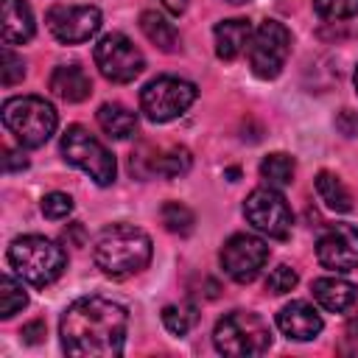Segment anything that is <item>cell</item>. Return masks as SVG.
<instances>
[{
	"label": "cell",
	"instance_id": "obj_1",
	"mask_svg": "<svg viewBox=\"0 0 358 358\" xmlns=\"http://www.w3.org/2000/svg\"><path fill=\"white\" fill-rule=\"evenodd\" d=\"M129 313L103 296L76 299L59 322L62 350L73 358H115L126 344Z\"/></svg>",
	"mask_w": 358,
	"mask_h": 358
},
{
	"label": "cell",
	"instance_id": "obj_2",
	"mask_svg": "<svg viewBox=\"0 0 358 358\" xmlns=\"http://www.w3.org/2000/svg\"><path fill=\"white\" fill-rule=\"evenodd\" d=\"M92 257H95V266L106 277L123 280V277H131L148 266L151 238L131 224H112L95 238Z\"/></svg>",
	"mask_w": 358,
	"mask_h": 358
},
{
	"label": "cell",
	"instance_id": "obj_3",
	"mask_svg": "<svg viewBox=\"0 0 358 358\" xmlns=\"http://www.w3.org/2000/svg\"><path fill=\"white\" fill-rule=\"evenodd\" d=\"M8 263L11 268L31 285L45 288L62 277L67 268V252L42 235H22L14 238L8 246Z\"/></svg>",
	"mask_w": 358,
	"mask_h": 358
},
{
	"label": "cell",
	"instance_id": "obj_4",
	"mask_svg": "<svg viewBox=\"0 0 358 358\" xmlns=\"http://www.w3.org/2000/svg\"><path fill=\"white\" fill-rule=\"evenodd\" d=\"M3 123L25 148L45 145L56 131V109L39 95H17L3 103Z\"/></svg>",
	"mask_w": 358,
	"mask_h": 358
},
{
	"label": "cell",
	"instance_id": "obj_5",
	"mask_svg": "<svg viewBox=\"0 0 358 358\" xmlns=\"http://www.w3.org/2000/svg\"><path fill=\"white\" fill-rule=\"evenodd\" d=\"M213 344L221 355H260L271 344V330L268 324L252 313V310H232L218 319L213 330Z\"/></svg>",
	"mask_w": 358,
	"mask_h": 358
},
{
	"label": "cell",
	"instance_id": "obj_6",
	"mask_svg": "<svg viewBox=\"0 0 358 358\" xmlns=\"http://www.w3.org/2000/svg\"><path fill=\"white\" fill-rule=\"evenodd\" d=\"M62 154H64V159L70 165L81 168L95 185L103 187V185L115 182V173H117L115 157L84 126H67V131L62 134Z\"/></svg>",
	"mask_w": 358,
	"mask_h": 358
},
{
	"label": "cell",
	"instance_id": "obj_7",
	"mask_svg": "<svg viewBox=\"0 0 358 358\" xmlns=\"http://www.w3.org/2000/svg\"><path fill=\"white\" fill-rule=\"evenodd\" d=\"M196 95H199L196 84L176 78V76H159L140 90V109L145 112L148 120L168 123V120L179 117L182 112H187V106L196 101Z\"/></svg>",
	"mask_w": 358,
	"mask_h": 358
},
{
	"label": "cell",
	"instance_id": "obj_8",
	"mask_svg": "<svg viewBox=\"0 0 358 358\" xmlns=\"http://www.w3.org/2000/svg\"><path fill=\"white\" fill-rule=\"evenodd\" d=\"M246 50H249V67L257 78L263 81L277 78L291 53V31L277 20H266L252 34Z\"/></svg>",
	"mask_w": 358,
	"mask_h": 358
},
{
	"label": "cell",
	"instance_id": "obj_9",
	"mask_svg": "<svg viewBox=\"0 0 358 358\" xmlns=\"http://www.w3.org/2000/svg\"><path fill=\"white\" fill-rule=\"evenodd\" d=\"M92 56H95V64H98L101 76L112 84H129L145 70V59H143L140 48L117 31L101 36Z\"/></svg>",
	"mask_w": 358,
	"mask_h": 358
},
{
	"label": "cell",
	"instance_id": "obj_10",
	"mask_svg": "<svg viewBox=\"0 0 358 358\" xmlns=\"http://www.w3.org/2000/svg\"><path fill=\"white\" fill-rule=\"evenodd\" d=\"M243 215L257 232H263L268 238H288L291 224H294V215H291V207H288L285 196L271 185L255 187L246 196Z\"/></svg>",
	"mask_w": 358,
	"mask_h": 358
},
{
	"label": "cell",
	"instance_id": "obj_11",
	"mask_svg": "<svg viewBox=\"0 0 358 358\" xmlns=\"http://www.w3.org/2000/svg\"><path fill=\"white\" fill-rule=\"evenodd\" d=\"M268 260V246L249 232L232 235L221 249V268L235 282H252Z\"/></svg>",
	"mask_w": 358,
	"mask_h": 358
},
{
	"label": "cell",
	"instance_id": "obj_12",
	"mask_svg": "<svg viewBox=\"0 0 358 358\" xmlns=\"http://www.w3.org/2000/svg\"><path fill=\"white\" fill-rule=\"evenodd\" d=\"M48 28L59 42L78 45L98 34L101 11L95 6H53L48 11Z\"/></svg>",
	"mask_w": 358,
	"mask_h": 358
},
{
	"label": "cell",
	"instance_id": "obj_13",
	"mask_svg": "<svg viewBox=\"0 0 358 358\" xmlns=\"http://www.w3.org/2000/svg\"><path fill=\"white\" fill-rule=\"evenodd\" d=\"M316 257L330 271L358 268V229L350 224H330L316 241Z\"/></svg>",
	"mask_w": 358,
	"mask_h": 358
},
{
	"label": "cell",
	"instance_id": "obj_14",
	"mask_svg": "<svg viewBox=\"0 0 358 358\" xmlns=\"http://www.w3.org/2000/svg\"><path fill=\"white\" fill-rule=\"evenodd\" d=\"M190 151L185 145H168V148H154L151 154H145V145L131 154V173L137 176H165V179H176L185 176L190 171Z\"/></svg>",
	"mask_w": 358,
	"mask_h": 358
},
{
	"label": "cell",
	"instance_id": "obj_15",
	"mask_svg": "<svg viewBox=\"0 0 358 358\" xmlns=\"http://www.w3.org/2000/svg\"><path fill=\"white\" fill-rule=\"evenodd\" d=\"M277 327L294 341H310L322 333V316L310 302H291L277 313Z\"/></svg>",
	"mask_w": 358,
	"mask_h": 358
},
{
	"label": "cell",
	"instance_id": "obj_16",
	"mask_svg": "<svg viewBox=\"0 0 358 358\" xmlns=\"http://www.w3.org/2000/svg\"><path fill=\"white\" fill-rule=\"evenodd\" d=\"M3 45H22L34 36V14L25 0H0Z\"/></svg>",
	"mask_w": 358,
	"mask_h": 358
},
{
	"label": "cell",
	"instance_id": "obj_17",
	"mask_svg": "<svg viewBox=\"0 0 358 358\" xmlns=\"http://www.w3.org/2000/svg\"><path fill=\"white\" fill-rule=\"evenodd\" d=\"M310 291H313V299L330 313H344L358 302V288L341 277H319L313 280Z\"/></svg>",
	"mask_w": 358,
	"mask_h": 358
},
{
	"label": "cell",
	"instance_id": "obj_18",
	"mask_svg": "<svg viewBox=\"0 0 358 358\" xmlns=\"http://www.w3.org/2000/svg\"><path fill=\"white\" fill-rule=\"evenodd\" d=\"M50 92L67 103H78V101L90 98L92 81L81 64H59L50 73Z\"/></svg>",
	"mask_w": 358,
	"mask_h": 358
},
{
	"label": "cell",
	"instance_id": "obj_19",
	"mask_svg": "<svg viewBox=\"0 0 358 358\" xmlns=\"http://www.w3.org/2000/svg\"><path fill=\"white\" fill-rule=\"evenodd\" d=\"M213 34H215V56L224 59V62H232L249 48V39H252L255 31H252L249 20L235 17V20L218 22Z\"/></svg>",
	"mask_w": 358,
	"mask_h": 358
},
{
	"label": "cell",
	"instance_id": "obj_20",
	"mask_svg": "<svg viewBox=\"0 0 358 358\" xmlns=\"http://www.w3.org/2000/svg\"><path fill=\"white\" fill-rule=\"evenodd\" d=\"M140 31L145 34V39L151 45H157L165 53H173L179 48V34L173 28V22H168L162 14L157 11H143L140 14Z\"/></svg>",
	"mask_w": 358,
	"mask_h": 358
},
{
	"label": "cell",
	"instance_id": "obj_21",
	"mask_svg": "<svg viewBox=\"0 0 358 358\" xmlns=\"http://www.w3.org/2000/svg\"><path fill=\"white\" fill-rule=\"evenodd\" d=\"M95 117H98V126H101L109 137H115V140H126V137H131L134 129H137V115L129 112L123 103H103Z\"/></svg>",
	"mask_w": 358,
	"mask_h": 358
},
{
	"label": "cell",
	"instance_id": "obj_22",
	"mask_svg": "<svg viewBox=\"0 0 358 358\" xmlns=\"http://www.w3.org/2000/svg\"><path fill=\"white\" fill-rule=\"evenodd\" d=\"M316 193H319V199H322L330 210H336V213H350V210H352V196H350V190H347L344 182H341L336 173H330V171L316 173Z\"/></svg>",
	"mask_w": 358,
	"mask_h": 358
},
{
	"label": "cell",
	"instance_id": "obj_23",
	"mask_svg": "<svg viewBox=\"0 0 358 358\" xmlns=\"http://www.w3.org/2000/svg\"><path fill=\"white\" fill-rule=\"evenodd\" d=\"M294 173H296V162L291 154H268L263 162H260V176L271 185V187H285L294 182Z\"/></svg>",
	"mask_w": 358,
	"mask_h": 358
},
{
	"label": "cell",
	"instance_id": "obj_24",
	"mask_svg": "<svg viewBox=\"0 0 358 358\" xmlns=\"http://www.w3.org/2000/svg\"><path fill=\"white\" fill-rule=\"evenodd\" d=\"M159 218L165 224L168 232L173 235H190L193 227H196V215L190 207H185L182 201H165L162 210H159Z\"/></svg>",
	"mask_w": 358,
	"mask_h": 358
},
{
	"label": "cell",
	"instance_id": "obj_25",
	"mask_svg": "<svg viewBox=\"0 0 358 358\" xmlns=\"http://www.w3.org/2000/svg\"><path fill=\"white\" fill-rule=\"evenodd\" d=\"M199 313L193 302H179V305H165L162 308V324L173 333V336H187L190 327L196 324Z\"/></svg>",
	"mask_w": 358,
	"mask_h": 358
},
{
	"label": "cell",
	"instance_id": "obj_26",
	"mask_svg": "<svg viewBox=\"0 0 358 358\" xmlns=\"http://www.w3.org/2000/svg\"><path fill=\"white\" fill-rule=\"evenodd\" d=\"M28 305V294L22 288V282H17L14 277L3 274L0 277V316L11 319L17 310H22Z\"/></svg>",
	"mask_w": 358,
	"mask_h": 358
},
{
	"label": "cell",
	"instance_id": "obj_27",
	"mask_svg": "<svg viewBox=\"0 0 358 358\" xmlns=\"http://www.w3.org/2000/svg\"><path fill=\"white\" fill-rule=\"evenodd\" d=\"M22 78H25V62L6 45L0 53V81H3V87H14Z\"/></svg>",
	"mask_w": 358,
	"mask_h": 358
},
{
	"label": "cell",
	"instance_id": "obj_28",
	"mask_svg": "<svg viewBox=\"0 0 358 358\" xmlns=\"http://www.w3.org/2000/svg\"><path fill=\"white\" fill-rule=\"evenodd\" d=\"M313 8L319 17L327 20H347L358 14V0H313Z\"/></svg>",
	"mask_w": 358,
	"mask_h": 358
},
{
	"label": "cell",
	"instance_id": "obj_29",
	"mask_svg": "<svg viewBox=\"0 0 358 358\" xmlns=\"http://www.w3.org/2000/svg\"><path fill=\"white\" fill-rule=\"evenodd\" d=\"M70 213H73V199H70L67 193L53 190V193H48V196L42 199V215H45V218L59 221V218H67Z\"/></svg>",
	"mask_w": 358,
	"mask_h": 358
},
{
	"label": "cell",
	"instance_id": "obj_30",
	"mask_svg": "<svg viewBox=\"0 0 358 358\" xmlns=\"http://www.w3.org/2000/svg\"><path fill=\"white\" fill-rule=\"evenodd\" d=\"M296 271L291 268V266H285V263H280L277 268H271L268 271V277H266V288L271 291V294H288L294 285H296Z\"/></svg>",
	"mask_w": 358,
	"mask_h": 358
},
{
	"label": "cell",
	"instance_id": "obj_31",
	"mask_svg": "<svg viewBox=\"0 0 358 358\" xmlns=\"http://www.w3.org/2000/svg\"><path fill=\"white\" fill-rule=\"evenodd\" d=\"M336 129H338L344 137H358V112L341 109V112L336 115Z\"/></svg>",
	"mask_w": 358,
	"mask_h": 358
},
{
	"label": "cell",
	"instance_id": "obj_32",
	"mask_svg": "<svg viewBox=\"0 0 358 358\" xmlns=\"http://www.w3.org/2000/svg\"><path fill=\"white\" fill-rule=\"evenodd\" d=\"M45 333H48V327H45L42 319H34V322H28V324L22 327V338H25L28 344H39V341L45 338Z\"/></svg>",
	"mask_w": 358,
	"mask_h": 358
},
{
	"label": "cell",
	"instance_id": "obj_33",
	"mask_svg": "<svg viewBox=\"0 0 358 358\" xmlns=\"http://www.w3.org/2000/svg\"><path fill=\"white\" fill-rule=\"evenodd\" d=\"M3 168H6L8 173H11V171H22V168H28V159H25V154L6 148V151H3Z\"/></svg>",
	"mask_w": 358,
	"mask_h": 358
},
{
	"label": "cell",
	"instance_id": "obj_34",
	"mask_svg": "<svg viewBox=\"0 0 358 358\" xmlns=\"http://www.w3.org/2000/svg\"><path fill=\"white\" fill-rule=\"evenodd\" d=\"M62 241L67 243V246H84V241H87V235H84V227L76 221V224H67V229L62 232Z\"/></svg>",
	"mask_w": 358,
	"mask_h": 358
},
{
	"label": "cell",
	"instance_id": "obj_35",
	"mask_svg": "<svg viewBox=\"0 0 358 358\" xmlns=\"http://www.w3.org/2000/svg\"><path fill=\"white\" fill-rule=\"evenodd\" d=\"M171 14H182L185 8H187V0H159Z\"/></svg>",
	"mask_w": 358,
	"mask_h": 358
},
{
	"label": "cell",
	"instance_id": "obj_36",
	"mask_svg": "<svg viewBox=\"0 0 358 358\" xmlns=\"http://www.w3.org/2000/svg\"><path fill=\"white\" fill-rule=\"evenodd\" d=\"M347 333H350L352 338H358V313L350 316V322H347Z\"/></svg>",
	"mask_w": 358,
	"mask_h": 358
},
{
	"label": "cell",
	"instance_id": "obj_37",
	"mask_svg": "<svg viewBox=\"0 0 358 358\" xmlns=\"http://www.w3.org/2000/svg\"><path fill=\"white\" fill-rule=\"evenodd\" d=\"M227 3H232V6H241V3H249V0H227Z\"/></svg>",
	"mask_w": 358,
	"mask_h": 358
},
{
	"label": "cell",
	"instance_id": "obj_38",
	"mask_svg": "<svg viewBox=\"0 0 358 358\" xmlns=\"http://www.w3.org/2000/svg\"><path fill=\"white\" fill-rule=\"evenodd\" d=\"M355 92H358V67H355Z\"/></svg>",
	"mask_w": 358,
	"mask_h": 358
}]
</instances>
